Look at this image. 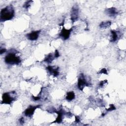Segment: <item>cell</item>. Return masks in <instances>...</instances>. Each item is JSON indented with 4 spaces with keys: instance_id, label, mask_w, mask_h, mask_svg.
Masks as SVG:
<instances>
[{
    "instance_id": "cell-1",
    "label": "cell",
    "mask_w": 126,
    "mask_h": 126,
    "mask_svg": "<svg viewBox=\"0 0 126 126\" xmlns=\"http://www.w3.org/2000/svg\"><path fill=\"white\" fill-rule=\"evenodd\" d=\"M14 10L12 5H9L4 8H2L0 11V19L1 22H4L8 20H10L14 16Z\"/></svg>"
},
{
    "instance_id": "cell-2",
    "label": "cell",
    "mask_w": 126,
    "mask_h": 126,
    "mask_svg": "<svg viewBox=\"0 0 126 126\" xmlns=\"http://www.w3.org/2000/svg\"><path fill=\"white\" fill-rule=\"evenodd\" d=\"M16 51H11L6 55L4 58V62L8 64H19L21 62L20 58L17 56Z\"/></svg>"
},
{
    "instance_id": "cell-3",
    "label": "cell",
    "mask_w": 126,
    "mask_h": 126,
    "mask_svg": "<svg viewBox=\"0 0 126 126\" xmlns=\"http://www.w3.org/2000/svg\"><path fill=\"white\" fill-rule=\"evenodd\" d=\"M16 95V93L15 91L3 94L2 97V103L10 104L15 99Z\"/></svg>"
},
{
    "instance_id": "cell-4",
    "label": "cell",
    "mask_w": 126,
    "mask_h": 126,
    "mask_svg": "<svg viewBox=\"0 0 126 126\" xmlns=\"http://www.w3.org/2000/svg\"><path fill=\"white\" fill-rule=\"evenodd\" d=\"M77 85L78 89L81 91H83L84 88L85 86H89L90 85V84L88 82L84 75L83 73L80 74L79 76Z\"/></svg>"
},
{
    "instance_id": "cell-5",
    "label": "cell",
    "mask_w": 126,
    "mask_h": 126,
    "mask_svg": "<svg viewBox=\"0 0 126 126\" xmlns=\"http://www.w3.org/2000/svg\"><path fill=\"white\" fill-rule=\"evenodd\" d=\"M79 17V7L77 4L74 5L70 12V19L72 23L77 20Z\"/></svg>"
},
{
    "instance_id": "cell-6",
    "label": "cell",
    "mask_w": 126,
    "mask_h": 126,
    "mask_svg": "<svg viewBox=\"0 0 126 126\" xmlns=\"http://www.w3.org/2000/svg\"><path fill=\"white\" fill-rule=\"evenodd\" d=\"M40 105H37V106H29L28 108H27L25 112H24V114L27 117H32L33 114L34 113L35 110L40 107Z\"/></svg>"
},
{
    "instance_id": "cell-7",
    "label": "cell",
    "mask_w": 126,
    "mask_h": 126,
    "mask_svg": "<svg viewBox=\"0 0 126 126\" xmlns=\"http://www.w3.org/2000/svg\"><path fill=\"white\" fill-rule=\"evenodd\" d=\"M72 30V28L70 29H66L64 28H63L61 32L59 34V35L63 39H67L70 36V33Z\"/></svg>"
},
{
    "instance_id": "cell-8",
    "label": "cell",
    "mask_w": 126,
    "mask_h": 126,
    "mask_svg": "<svg viewBox=\"0 0 126 126\" xmlns=\"http://www.w3.org/2000/svg\"><path fill=\"white\" fill-rule=\"evenodd\" d=\"M40 32V31H32L27 34V38L30 40H35L38 38Z\"/></svg>"
},
{
    "instance_id": "cell-9",
    "label": "cell",
    "mask_w": 126,
    "mask_h": 126,
    "mask_svg": "<svg viewBox=\"0 0 126 126\" xmlns=\"http://www.w3.org/2000/svg\"><path fill=\"white\" fill-rule=\"evenodd\" d=\"M46 69L48 71L50 74L53 75L55 77H57L59 74V67L53 66H48L46 67Z\"/></svg>"
},
{
    "instance_id": "cell-10",
    "label": "cell",
    "mask_w": 126,
    "mask_h": 126,
    "mask_svg": "<svg viewBox=\"0 0 126 126\" xmlns=\"http://www.w3.org/2000/svg\"><path fill=\"white\" fill-rule=\"evenodd\" d=\"M106 15L110 17L116 16L118 14V11L115 7H110L106 8L105 10Z\"/></svg>"
},
{
    "instance_id": "cell-11",
    "label": "cell",
    "mask_w": 126,
    "mask_h": 126,
    "mask_svg": "<svg viewBox=\"0 0 126 126\" xmlns=\"http://www.w3.org/2000/svg\"><path fill=\"white\" fill-rule=\"evenodd\" d=\"M54 112L56 113L58 115L57 118H56V120L54 121L55 123H61L63 119V115L64 114V112L63 109H60L59 110L57 111H55Z\"/></svg>"
},
{
    "instance_id": "cell-12",
    "label": "cell",
    "mask_w": 126,
    "mask_h": 126,
    "mask_svg": "<svg viewBox=\"0 0 126 126\" xmlns=\"http://www.w3.org/2000/svg\"><path fill=\"white\" fill-rule=\"evenodd\" d=\"M111 35L110 41L113 42H115L119 37V32L116 31L112 30L111 31Z\"/></svg>"
},
{
    "instance_id": "cell-13",
    "label": "cell",
    "mask_w": 126,
    "mask_h": 126,
    "mask_svg": "<svg viewBox=\"0 0 126 126\" xmlns=\"http://www.w3.org/2000/svg\"><path fill=\"white\" fill-rule=\"evenodd\" d=\"M75 94L73 92L70 91L68 92L66 94V99L69 101L72 100L74 98H75Z\"/></svg>"
},
{
    "instance_id": "cell-14",
    "label": "cell",
    "mask_w": 126,
    "mask_h": 126,
    "mask_svg": "<svg viewBox=\"0 0 126 126\" xmlns=\"http://www.w3.org/2000/svg\"><path fill=\"white\" fill-rule=\"evenodd\" d=\"M54 58H55V57H54V56L52 54H49L45 58V59L44 60V62L50 63H52V62L54 60Z\"/></svg>"
},
{
    "instance_id": "cell-15",
    "label": "cell",
    "mask_w": 126,
    "mask_h": 126,
    "mask_svg": "<svg viewBox=\"0 0 126 126\" xmlns=\"http://www.w3.org/2000/svg\"><path fill=\"white\" fill-rule=\"evenodd\" d=\"M111 25V21H105L101 22L99 25V27L101 29H106L109 27Z\"/></svg>"
},
{
    "instance_id": "cell-16",
    "label": "cell",
    "mask_w": 126,
    "mask_h": 126,
    "mask_svg": "<svg viewBox=\"0 0 126 126\" xmlns=\"http://www.w3.org/2000/svg\"><path fill=\"white\" fill-rule=\"evenodd\" d=\"M32 2H33L32 0H28L25 2V3H24V4L23 5V7L26 9L28 8L29 7H30L31 6V3H32Z\"/></svg>"
},
{
    "instance_id": "cell-17",
    "label": "cell",
    "mask_w": 126,
    "mask_h": 126,
    "mask_svg": "<svg viewBox=\"0 0 126 126\" xmlns=\"http://www.w3.org/2000/svg\"><path fill=\"white\" fill-rule=\"evenodd\" d=\"M116 109V108L115 107V106L113 104H111L110 105V106L109 107V108L107 110L108 111H112V110H114Z\"/></svg>"
},
{
    "instance_id": "cell-18",
    "label": "cell",
    "mask_w": 126,
    "mask_h": 126,
    "mask_svg": "<svg viewBox=\"0 0 126 126\" xmlns=\"http://www.w3.org/2000/svg\"><path fill=\"white\" fill-rule=\"evenodd\" d=\"M98 73L99 74H107V70L105 68H102L99 72Z\"/></svg>"
},
{
    "instance_id": "cell-19",
    "label": "cell",
    "mask_w": 126,
    "mask_h": 126,
    "mask_svg": "<svg viewBox=\"0 0 126 126\" xmlns=\"http://www.w3.org/2000/svg\"><path fill=\"white\" fill-rule=\"evenodd\" d=\"M60 56V54H59V52L58 50H56L55 52V54H54V57L55 58H58Z\"/></svg>"
},
{
    "instance_id": "cell-20",
    "label": "cell",
    "mask_w": 126,
    "mask_h": 126,
    "mask_svg": "<svg viewBox=\"0 0 126 126\" xmlns=\"http://www.w3.org/2000/svg\"><path fill=\"white\" fill-rule=\"evenodd\" d=\"M107 82V80H103V81H102L100 82V84H99V86L102 87L103 86V85Z\"/></svg>"
},
{
    "instance_id": "cell-21",
    "label": "cell",
    "mask_w": 126,
    "mask_h": 126,
    "mask_svg": "<svg viewBox=\"0 0 126 126\" xmlns=\"http://www.w3.org/2000/svg\"><path fill=\"white\" fill-rule=\"evenodd\" d=\"M19 123L21 124H23L24 123V118H23V117H22L21 118H20V119H19Z\"/></svg>"
},
{
    "instance_id": "cell-22",
    "label": "cell",
    "mask_w": 126,
    "mask_h": 126,
    "mask_svg": "<svg viewBox=\"0 0 126 126\" xmlns=\"http://www.w3.org/2000/svg\"><path fill=\"white\" fill-rule=\"evenodd\" d=\"M5 52H6V49H4V48L1 49H0V54L1 55V54H2L3 53H5Z\"/></svg>"
},
{
    "instance_id": "cell-23",
    "label": "cell",
    "mask_w": 126,
    "mask_h": 126,
    "mask_svg": "<svg viewBox=\"0 0 126 126\" xmlns=\"http://www.w3.org/2000/svg\"><path fill=\"white\" fill-rule=\"evenodd\" d=\"M32 99L34 100H39L40 97L39 96H32Z\"/></svg>"
},
{
    "instance_id": "cell-24",
    "label": "cell",
    "mask_w": 126,
    "mask_h": 126,
    "mask_svg": "<svg viewBox=\"0 0 126 126\" xmlns=\"http://www.w3.org/2000/svg\"><path fill=\"white\" fill-rule=\"evenodd\" d=\"M75 121L77 123H79L80 122V118H79V117L78 116H76L75 117Z\"/></svg>"
}]
</instances>
